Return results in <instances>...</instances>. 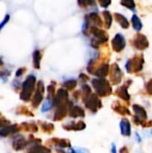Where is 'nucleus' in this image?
<instances>
[{
    "instance_id": "9b49d317",
    "label": "nucleus",
    "mask_w": 152,
    "mask_h": 153,
    "mask_svg": "<svg viewBox=\"0 0 152 153\" xmlns=\"http://www.w3.org/2000/svg\"><path fill=\"white\" fill-rule=\"evenodd\" d=\"M133 46L139 50H144L149 47V40L142 34H138L133 40Z\"/></svg>"
},
{
    "instance_id": "4c0bfd02",
    "label": "nucleus",
    "mask_w": 152,
    "mask_h": 153,
    "mask_svg": "<svg viewBox=\"0 0 152 153\" xmlns=\"http://www.w3.org/2000/svg\"><path fill=\"white\" fill-rule=\"evenodd\" d=\"M23 71H25V69H24V68H20V69H18V70H17V72H16V77L21 76V75L24 73Z\"/></svg>"
},
{
    "instance_id": "a211bd4d",
    "label": "nucleus",
    "mask_w": 152,
    "mask_h": 153,
    "mask_svg": "<svg viewBox=\"0 0 152 153\" xmlns=\"http://www.w3.org/2000/svg\"><path fill=\"white\" fill-rule=\"evenodd\" d=\"M86 127V125L81 121V122H77V123H70L66 126H64V128L65 130H73V131H81V130H83L85 129Z\"/></svg>"
},
{
    "instance_id": "c85d7f7f",
    "label": "nucleus",
    "mask_w": 152,
    "mask_h": 153,
    "mask_svg": "<svg viewBox=\"0 0 152 153\" xmlns=\"http://www.w3.org/2000/svg\"><path fill=\"white\" fill-rule=\"evenodd\" d=\"M121 4L125 6L128 9H131L133 11L135 10V3L132 0H125V1H121Z\"/></svg>"
},
{
    "instance_id": "2f4dec72",
    "label": "nucleus",
    "mask_w": 152,
    "mask_h": 153,
    "mask_svg": "<svg viewBox=\"0 0 152 153\" xmlns=\"http://www.w3.org/2000/svg\"><path fill=\"white\" fill-rule=\"evenodd\" d=\"M8 126H10V121L6 120L4 118H0V130Z\"/></svg>"
},
{
    "instance_id": "2eb2a0df",
    "label": "nucleus",
    "mask_w": 152,
    "mask_h": 153,
    "mask_svg": "<svg viewBox=\"0 0 152 153\" xmlns=\"http://www.w3.org/2000/svg\"><path fill=\"white\" fill-rule=\"evenodd\" d=\"M116 94L122 100H125V101H129L130 100V95L128 93V86L125 84V85H123L119 88L116 89Z\"/></svg>"
},
{
    "instance_id": "b1692460",
    "label": "nucleus",
    "mask_w": 152,
    "mask_h": 153,
    "mask_svg": "<svg viewBox=\"0 0 152 153\" xmlns=\"http://www.w3.org/2000/svg\"><path fill=\"white\" fill-rule=\"evenodd\" d=\"M33 65L36 69L40 68V60H41V53L39 49H36L33 52Z\"/></svg>"
},
{
    "instance_id": "6ab92c4d",
    "label": "nucleus",
    "mask_w": 152,
    "mask_h": 153,
    "mask_svg": "<svg viewBox=\"0 0 152 153\" xmlns=\"http://www.w3.org/2000/svg\"><path fill=\"white\" fill-rule=\"evenodd\" d=\"M115 19L124 29H127L129 27V25H130L129 21L127 20V18L125 16H124L123 14L119 13H115Z\"/></svg>"
},
{
    "instance_id": "dca6fc26",
    "label": "nucleus",
    "mask_w": 152,
    "mask_h": 153,
    "mask_svg": "<svg viewBox=\"0 0 152 153\" xmlns=\"http://www.w3.org/2000/svg\"><path fill=\"white\" fill-rule=\"evenodd\" d=\"M19 131L18 126L17 125H12V126H5L4 128H2L0 130V136L1 137H6L10 134H15Z\"/></svg>"
},
{
    "instance_id": "37998d69",
    "label": "nucleus",
    "mask_w": 152,
    "mask_h": 153,
    "mask_svg": "<svg viewBox=\"0 0 152 153\" xmlns=\"http://www.w3.org/2000/svg\"><path fill=\"white\" fill-rule=\"evenodd\" d=\"M135 135H136V140H138V142L139 143H141L142 142V139H141V137H140V135H139V134H135Z\"/></svg>"
},
{
    "instance_id": "cd10ccee",
    "label": "nucleus",
    "mask_w": 152,
    "mask_h": 153,
    "mask_svg": "<svg viewBox=\"0 0 152 153\" xmlns=\"http://www.w3.org/2000/svg\"><path fill=\"white\" fill-rule=\"evenodd\" d=\"M22 126H24V130H26V131H30V132H34V133L38 131V126L33 123H30V124L23 123L22 125Z\"/></svg>"
},
{
    "instance_id": "9d476101",
    "label": "nucleus",
    "mask_w": 152,
    "mask_h": 153,
    "mask_svg": "<svg viewBox=\"0 0 152 153\" xmlns=\"http://www.w3.org/2000/svg\"><path fill=\"white\" fill-rule=\"evenodd\" d=\"M125 39L120 33H117L112 40V48L116 52H121L125 48Z\"/></svg>"
},
{
    "instance_id": "f03ea898",
    "label": "nucleus",
    "mask_w": 152,
    "mask_h": 153,
    "mask_svg": "<svg viewBox=\"0 0 152 153\" xmlns=\"http://www.w3.org/2000/svg\"><path fill=\"white\" fill-rule=\"evenodd\" d=\"M36 77L32 74L29 75L24 82L22 85V92L20 94V98L23 101H29L31 98V95L35 89Z\"/></svg>"
},
{
    "instance_id": "f704fd0d",
    "label": "nucleus",
    "mask_w": 152,
    "mask_h": 153,
    "mask_svg": "<svg viewBox=\"0 0 152 153\" xmlns=\"http://www.w3.org/2000/svg\"><path fill=\"white\" fill-rule=\"evenodd\" d=\"M111 4V1H108V0H100L99 1V4L102 6V7H104V8H107V7H108V5Z\"/></svg>"
},
{
    "instance_id": "ea45409f",
    "label": "nucleus",
    "mask_w": 152,
    "mask_h": 153,
    "mask_svg": "<svg viewBox=\"0 0 152 153\" xmlns=\"http://www.w3.org/2000/svg\"><path fill=\"white\" fill-rule=\"evenodd\" d=\"M82 95V92L80 91H75L74 93H73V97H74V99H79V97Z\"/></svg>"
},
{
    "instance_id": "7ed1b4c3",
    "label": "nucleus",
    "mask_w": 152,
    "mask_h": 153,
    "mask_svg": "<svg viewBox=\"0 0 152 153\" xmlns=\"http://www.w3.org/2000/svg\"><path fill=\"white\" fill-rule=\"evenodd\" d=\"M89 30L93 34L92 46L94 48H98L100 44L106 43L108 40V35L105 30L99 29L98 27H90Z\"/></svg>"
},
{
    "instance_id": "79ce46f5",
    "label": "nucleus",
    "mask_w": 152,
    "mask_h": 153,
    "mask_svg": "<svg viewBox=\"0 0 152 153\" xmlns=\"http://www.w3.org/2000/svg\"><path fill=\"white\" fill-rule=\"evenodd\" d=\"M111 152L112 153H117L116 152V146L115 145V143L112 144V149H111Z\"/></svg>"
},
{
    "instance_id": "7c9ffc66",
    "label": "nucleus",
    "mask_w": 152,
    "mask_h": 153,
    "mask_svg": "<svg viewBox=\"0 0 152 153\" xmlns=\"http://www.w3.org/2000/svg\"><path fill=\"white\" fill-rule=\"evenodd\" d=\"M145 90H146L147 93H149L150 95H152V79H151L148 82H146Z\"/></svg>"
},
{
    "instance_id": "aec40b11",
    "label": "nucleus",
    "mask_w": 152,
    "mask_h": 153,
    "mask_svg": "<svg viewBox=\"0 0 152 153\" xmlns=\"http://www.w3.org/2000/svg\"><path fill=\"white\" fill-rule=\"evenodd\" d=\"M51 143H53L54 145L59 147V148H71V143L68 140L65 139H57V138H54L51 140Z\"/></svg>"
},
{
    "instance_id": "5701e85b",
    "label": "nucleus",
    "mask_w": 152,
    "mask_h": 153,
    "mask_svg": "<svg viewBox=\"0 0 152 153\" xmlns=\"http://www.w3.org/2000/svg\"><path fill=\"white\" fill-rule=\"evenodd\" d=\"M132 24L133 29L137 31H140L142 29V22L137 14H133L132 16Z\"/></svg>"
},
{
    "instance_id": "393cba45",
    "label": "nucleus",
    "mask_w": 152,
    "mask_h": 153,
    "mask_svg": "<svg viewBox=\"0 0 152 153\" xmlns=\"http://www.w3.org/2000/svg\"><path fill=\"white\" fill-rule=\"evenodd\" d=\"M103 18H104V22H105V27L107 29H109L112 25L113 22V17L111 15V13L108 11H104L102 13Z\"/></svg>"
},
{
    "instance_id": "473e14b6",
    "label": "nucleus",
    "mask_w": 152,
    "mask_h": 153,
    "mask_svg": "<svg viewBox=\"0 0 152 153\" xmlns=\"http://www.w3.org/2000/svg\"><path fill=\"white\" fill-rule=\"evenodd\" d=\"M10 74H11V73H10L8 70L1 71V72H0V78H2V79H5V81H6V78H7Z\"/></svg>"
},
{
    "instance_id": "1a4fd4ad",
    "label": "nucleus",
    "mask_w": 152,
    "mask_h": 153,
    "mask_svg": "<svg viewBox=\"0 0 152 153\" xmlns=\"http://www.w3.org/2000/svg\"><path fill=\"white\" fill-rule=\"evenodd\" d=\"M110 79L114 84H118L122 82L123 73L117 64H114L110 69Z\"/></svg>"
},
{
    "instance_id": "e433bc0d",
    "label": "nucleus",
    "mask_w": 152,
    "mask_h": 153,
    "mask_svg": "<svg viewBox=\"0 0 152 153\" xmlns=\"http://www.w3.org/2000/svg\"><path fill=\"white\" fill-rule=\"evenodd\" d=\"M79 78H80L81 81H82V82H86V81L89 80V76H87V75L84 74H81L80 76H79Z\"/></svg>"
},
{
    "instance_id": "4be33fe9",
    "label": "nucleus",
    "mask_w": 152,
    "mask_h": 153,
    "mask_svg": "<svg viewBox=\"0 0 152 153\" xmlns=\"http://www.w3.org/2000/svg\"><path fill=\"white\" fill-rule=\"evenodd\" d=\"M28 153H50V151L48 149H47L46 147L39 144V143H35L29 150Z\"/></svg>"
},
{
    "instance_id": "58836bf2",
    "label": "nucleus",
    "mask_w": 152,
    "mask_h": 153,
    "mask_svg": "<svg viewBox=\"0 0 152 153\" xmlns=\"http://www.w3.org/2000/svg\"><path fill=\"white\" fill-rule=\"evenodd\" d=\"M143 127H150L152 126V121H149V122H144L142 125Z\"/></svg>"
},
{
    "instance_id": "0eeeda50",
    "label": "nucleus",
    "mask_w": 152,
    "mask_h": 153,
    "mask_svg": "<svg viewBox=\"0 0 152 153\" xmlns=\"http://www.w3.org/2000/svg\"><path fill=\"white\" fill-rule=\"evenodd\" d=\"M44 92H45L44 83H43V82L39 81L37 83L36 91H35V93H34L33 99H32V107L33 108H37L40 104V102L43 100Z\"/></svg>"
},
{
    "instance_id": "20e7f679",
    "label": "nucleus",
    "mask_w": 152,
    "mask_h": 153,
    "mask_svg": "<svg viewBox=\"0 0 152 153\" xmlns=\"http://www.w3.org/2000/svg\"><path fill=\"white\" fill-rule=\"evenodd\" d=\"M144 65V58L142 55L135 56L133 58L129 59L125 64V68L128 73H138L142 70Z\"/></svg>"
},
{
    "instance_id": "39448f33",
    "label": "nucleus",
    "mask_w": 152,
    "mask_h": 153,
    "mask_svg": "<svg viewBox=\"0 0 152 153\" xmlns=\"http://www.w3.org/2000/svg\"><path fill=\"white\" fill-rule=\"evenodd\" d=\"M84 104L88 109H90L91 112H97L99 108H102L101 100L98 98V96L94 93H91L87 98L83 99Z\"/></svg>"
},
{
    "instance_id": "f8f14e48",
    "label": "nucleus",
    "mask_w": 152,
    "mask_h": 153,
    "mask_svg": "<svg viewBox=\"0 0 152 153\" xmlns=\"http://www.w3.org/2000/svg\"><path fill=\"white\" fill-rule=\"evenodd\" d=\"M28 144V142L25 140V138L22 135H18L13 138V148L15 151H21L23 150Z\"/></svg>"
},
{
    "instance_id": "ddd939ff",
    "label": "nucleus",
    "mask_w": 152,
    "mask_h": 153,
    "mask_svg": "<svg viewBox=\"0 0 152 153\" xmlns=\"http://www.w3.org/2000/svg\"><path fill=\"white\" fill-rule=\"evenodd\" d=\"M109 73H110L109 65H108V64H106L105 63V64L100 65V66L94 71L93 74H95L99 78H105L107 75H108Z\"/></svg>"
},
{
    "instance_id": "c756f323",
    "label": "nucleus",
    "mask_w": 152,
    "mask_h": 153,
    "mask_svg": "<svg viewBox=\"0 0 152 153\" xmlns=\"http://www.w3.org/2000/svg\"><path fill=\"white\" fill-rule=\"evenodd\" d=\"M41 127L46 133H51L54 130V126L50 123H41Z\"/></svg>"
},
{
    "instance_id": "bb28decb",
    "label": "nucleus",
    "mask_w": 152,
    "mask_h": 153,
    "mask_svg": "<svg viewBox=\"0 0 152 153\" xmlns=\"http://www.w3.org/2000/svg\"><path fill=\"white\" fill-rule=\"evenodd\" d=\"M63 85L66 88V90L71 91V90H73V89H74L76 87L77 81L74 80V79H70V80H67L66 82H65Z\"/></svg>"
},
{
    "instance_id": "72a5a7b5",
    "label": "nucleus",
    "mask_w": 152,
    "mask_h": 153,
    "mask_svg": "<svg viewBox=\"0 0 152 153\" xmlns=\"http://www.w3.org/2000/svg\"><path fill=\"white\" fill-rule=\"evenodd\" d=\"M9 19H10V15L9 14H6L5 15V17L4 18V20L1 22V23H0V30H2V28L8 22V21H9Z\"/></svg>"
},
{
    "instance_id": "412c9836",
    "label": "nucleus",
    "mask_w": 152,
    "mask_h": 153,
    "mask_svg": "<svg viewBox=\"0 0 152 153\" xmlns=\"http://www.w3.org/2000/svg\"><path fill=\"white\" fill-rule=\"evenodd\" d=\"M113 109L120 115H129V116L131 115L130 110L127 108L121 105L119 102H115L113 104Z\"/></svg>"
},
{
    "instance_id": "4468645a",
    "label": "nucleus",
    "mask_w": 152,
    "mask_h": 153,
    "mask_svg": "<svg viewBox=\"0 0 152 153\" xmlns=\"http://www.w3.org/2000/svg\"><path fill=\"white\" fill-rule=\"evenodd\" d=\"M120 129L121 134L124 136H130L131 135V124L130 121L126 118H123L120 122Z\"/></svg>"
},
{
    "instance_id": "f3484780",
    "label": "nucleus",
    "mask_w": 152,
    "mask_h": 153,
    "mask_svg": "<svg viewBox=\"0 0 152 153\" xmlns=\"http://www.w3.org/2000/svg\"><path fill=\"white\" fill-rule=\"evenodd\" d=\"M69 114L73 118L85 117V111L83 110V108H82L81 107H78V106H74V107L73 106L69 110Z\"/></svg>"
},
{
    "instance_id": "f257e3e1",
    "label": "nucleus",
    "mask_w": 152,
    "mask_h": 153,
    "mask_svg": "<svg viewBox=\"0 0 152 153\" xmlns=\"http://www.w3.org/2000/svg\"><path fill=\"white\" fill-rule=\"evenodd\" d=\"M95 92L97 95L101 97L108 96L112 93V88L109 82L105 78H96L91 82Z\"/></svg>"
},
{
    "instance_id": "a18cd8bd",
    "label": "nucleus",
    "mask_w": 152,
    "mask_h": 153,
    "mask_svg": "<svg viewBox=\"0 0 152 153\" xmlns=\"http://www.w3.org/2000/svg\"><path fill=\"white\" fill-rule=\"evenodd\" d=\"M151 135H152V129H151Z\"/></svg>"
},
{
    "instance_id": "a878e982",
    "label": "nucleus",
    "mask_w": 152,
    "mask_h": 153,
    "mask_svg": "<svg viewBox=\"0 0 152 153\" xmlns=\"http://www.w3.org/2000/svg\"><path fill=\"white\" fill-rule=\"evenodd\" d=\"M53 106H54V105H53V100L47 99V100L44 101L43 105H42L41 111H42V112H47V111H49V110L52 108Z\"/></svg>"
},
{
    "instance_id": "423d86ee",
    "label": "nucleus",
    "mask_w": 152,
    "mask_h": 153,
    "mask_svg": "<svg viewBox=\"0 0 152 153\" xmlns=\"http://www.w3.org/2000/svg\"><path fill=\"white\" fill-rule=\"evenodd\" d=\"M133 111L135 113V116L133 117V122L138 126L142 125L147 119V112H146V110L142 106L136 105V104L133 106Z\"/></svg>"
},
{
    "instance_id": "c03bdc74",
    "label": "nucleus",
    "mask_w": 152,
    "mask_h": 153,
    "mask_svg": "<svg viewBox=\"0 0 152 153\" xmlns=\"http://www.w3.org/2000/svg\"><path fill=\"white\" fill-rule=\"evenodd\" d=\"M3 64H4V63H3V60H2V58L0 57V66H1V65H2Z\"/></svg>"
},
{
    "instance_id": "6e6552de",
    "label": "nucleus",
    "mask_w": 152,
    "mask_h": 153,
    "mask_svg": "<svg viewBox=\"0 0 152 153\" xmlns=\"http://www.w3.org/2000/svg\"><path fill=\"white\" fill-rule=\"evenodd\" d=\"M68 101H69V100H68L67 91L65 89H59L53 100V105L56 108H57V107L65 105Z\"/></svg>"
},
{
    "instance_id": "c9c22d12",
    "label": "nucleus",
    "mask_w": 152,
    "mask_h": 153,
    "mask_svg": "<svg viewBox=\"0 0 152 153\" xmlns=\"http://www.w3.org/2000/svg\"><path fill=\"white\" fill-rule=\"evenodd\" d=\"M71 152L72 153H87L86 151L79 149V148H71Z\"/></svg>"
},
{
    "instance_id": "a19ab883",
    "label": "nucleus",
    "mask_w": 152,
    "mask_h": 153,
    "mask_svg": "<svg viewBox=\"0 0 152 153\" xmlns=\"http://www.w3.org/2000/svg\"><path fill=\"white\" fill-rule=\"evenodd\" d=\"M120 153H129V151H128L127 147H123V148H121Z\"/></svg>"
}]
</instances>
